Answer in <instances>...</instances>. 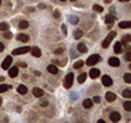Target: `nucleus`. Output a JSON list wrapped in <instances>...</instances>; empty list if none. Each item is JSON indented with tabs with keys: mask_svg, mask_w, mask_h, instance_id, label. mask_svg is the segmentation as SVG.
<instances>
[{
	"mask_svg": "<svg viewBox=\"0 0 131 123\" xmlns=\"http://www.w3.org/2000/svg\"><path fill=\"white\" fill-rule=\"evenodd\" d=\"M100 55H98V54H94V55H90V57L87 58V60H86V64H87L89 67L90 65H95L96 63H99L100 62Z\"/></svg>",
	"mask_w": 131,
	"mask_h": 123,
	"instance_id": "nucleus-1",
	"label": "nucleus"
},
{
	"mask_svg": "<svg viewBox=\"0 0 131 123\" xmlns=\"http://www.w3.org/2000/svg\"><path fill=\"white\" fill-rule=\"evenodd\" d=\"M114 36H116V32H114V31H112V32L109 33V35H108V36L106 37V40H104V41H103V44H102V46L104 47V49L109 46V42L114 39Z\"/></svg>",
	"mask_w": 131,
	"mask_h": 123,
	"instance_id": "nucleus-2",
	"label": "nucleus"
},
{
	"mask_svg": "<svg viewBox=\"0 0 131 123\" xmlns=\"http://www.w3.org/2000/svg\"><path fill=\"white\" fill-rule=\"evenodd\" d=\"M72 83H73V73L71 72V73L67 74L66 78H64V87L69 88L71 86H72Z\"/></svg>",
	"mask_w": 131,
	"mask_h": 123,
	"instance_id": "nucleus-3",
	"label": "nucleus"
},
{
	"mask_svg": "<svg viewBox=\"0 0 131 123\" xmlns=\"http://www.w3.org/2000/svg\"><path fill=\"white\" fill-rule=\"evenodd\" d=\"M31 50V47L30 46H23V47H18V49H14L13 50V55H22V54H25V53H27V51Z\"/></svg>",
	"mask_w": 131,
	"mask_h": 123,
	"instance_id": "nucleus-4",
	"label": "nucleus"
},
{
	"mask_svg": "<svg viewBox=\"0 0 131 123\" xmlns=\"http://www.w3.org/2000/svg\"><path fill=\"white\" fill-rule=\"evenodd\" d=\"M12 62H13L12 57H6V58L4 59V62L1 63V68H3V69H8L9 67H10V64H12Z\"/></svg>",
	"mask_w": 131,
	"mask_h": 123,
	"instance_id": "nucleus-5",
	"label": "nucleus"
},
{
	"mask_svg": "<svg viewBox=\"0 0 131 123\" xmlns=\"http://www.w3.org/2000/svg\"><path fill=\"white\" fill-rule=\"evenodd\" d=\"M102 82H103L104 86H111V85L113 83V80H112L109 76H107V74H106V76L102 77Z\"/></svg>",
	"mask_w": 131,
	"mask_h": 123,
	"instance_id": "nucleus-6",
	"label": "nucleus"
},
{
	"mask_svg": "<svg viewBox=\"0 0 131 123\" xmlns=\"http://www.w3.org/2000/svg\"><path fill=\"white\" fill-rule=\"evenodd\" d=\"M109 118H111L112 122H118L119 119H121V114H119L118 111H113V113H111Z\"/></svg>",
	"mask_w": 131,
	"mask_h": 123,
	"instance_id": "nucleus-7",
	"label": "nucleus"
},
{
	"mask_svg": "<svg viewBox=\"0 0 131 123\" xmlns=\"http://www.w3.org/2000/svg\"><path fill=\"white\" fill-rule=\"evenodd\" d=\"M108 63H109V65H112V67H118V65H119V59H118V58H116V57L109 58Z\"/></svg>",
	"mask_w": 131,
	"mask_h": 123,
	"instance_id": "nucleus-8",
	"label": "nucleus"
},
{
	"mask_svg": "<svg viewBox=\"0 0 131 123\" xmlns=\"http://www.w3.org/2000/svg\"><path fill=\"white\" fill-rule=\"evenodd\" d=\"M17 40L22 41V42H27V41L30 40V37L27 35H25V33H18V35H17Z\"/></svg>",
	"mask_w": 131,
	"mask_h": 123,
	"instance_id": "nucleus-9",
	"label": "nucleus"
},
{
	"mask_svg": "<svg viewBox=\"0 0 131 123\" xmlns=\"http://www.w3.org/2000/svg\"><path fill=\"white\" fill-rule=\"evenodd\" d=\"M122 50H123L122 42H116V45H114V53L116 54H121Z\"/></svg>",
	"mask_w": 131,
	"mask_h": 123,
	"instance_id": "nucleus-10",
	"label": "nucleus"
},
{
	"mask_svg": "<svg viewBox=\"0 0 131 123\" xmlns=\"http://www.w3.org/2000/svg\"><path fill=\"white\" fill-rule=\"evenodd\" d=\"M32 92H33V95H35L36 98H41V96H44V91L41 90V88H39V87H35L32 90Z\"/></svg>",
	"mask_w": 131,
	"mask_h": 123,
	"instance_id": "nucleus-11",
	"label": "nucleus"
},
{
	"mask_svg": "<svg viewBox=\"0 0 131 123\" xmlns=\"http://www.w3.org/2000/svg\"><path fill=\"white\" fill-rule=\"evenodd\" d=\"M30 51H31V54L33 55V57H36V58H39L40 57V55H41V50L39 49V47H31V50H30Z\"/></svg>",
	"mask_w": 131,
	"mask_h": 123,
	"instance_id": "nucleus-12",
	"label": "nucleus"
},
{
	"mask_svg": "<svg viewBox=\"0 0 131 123\" xmlns=\"http://www.w3.org/2000/svg\"><path fill=\"white\" fill-rule=\"evenodd\" d=\"M17 92H18V94H21V95L27 94V87H26L25 85H19V86L17 87Z\"/></svg>",
	"mask_w": 131,
	"mask_h": 123,
	"instance_id": "nucleus-13",
	"label": "nucleus"
},
{
	"mask_svg": "<svg viewBox=\"0 0 131 123\" xmlns=\"http://www.w3.org/2000/svg\"><path fill=\"white\" fill-rule=\"evenodd\" d=\"M93 100L91 99H86V100H84V103H82V105H84V108L85 109H90V108L93 106Z\"/></svg>",
	"mask_w": 131,
	"mask_h": 123,
	"instance_id": "nucleus-14",
	"label": "nucleus"
},
{
	"mask_svg": "<svg viewBox=\"0 0 131 123\" xmlns=\"http://www.w3.org/2000/svg\"><path fill=\"white\" fill-rule=\"evenodd\" d=\"M9 76L12 77V78H14V77L18 76V67H13V68L9 69Z\"/></svg>",
	"mask_w": 131,
	"mask_h": 123,
	"instance_id": "nucleus-15",
	"label": "nucleus"
},
{
	"mask_svg": "<svg viewBox=\"0 0 131 123\" xmlns=\"http://www.w3.org/2000/svg\"><path fill=\"white\" fill-rule=\"evenodd\" d=\"M48 72L51 73V74H57L58 73V68L54 64H50V65H48Z\"/></svg>",
	"mask_w": 131,
	"mask_h": 123,
	"instance_id": "nucleus-16",
	"label": "nucleus"
},
{
	"mask_svg": "<svg viewBox=\"0 0 131 123\" xmlns=\"http://www.w3.org/2000/svg\"><path fill=\"white\" fill-rule=\"evenodd\" d=\"M99 74H100V70H99V69H96V68L90 69V77H91V78H96V77H99Z\"/></svg>",
	"mask_w": 131,
	"mask_h": 123,
	"instance_id": "nucleus-17",
	"label": "nucleus"
},
{
	"mask_svg": "<svg viewBox=\"0 0 131 123\" xmlns=\"http://www.w3.org/2000/svg\"><path fill=\"white\" fill-rule=\"evenodd\" d=\"M77 50L80 51V53H86V51H87V47H86V45H85V44L80 42V44L77 45Z\"/></svg>",
	"mask_w": 131,
	"mask_h": 123,
	"instance_id": "nucleus-18",
	"label": "nucleus"
},
{
	"mask_svg": "<svg viewBox=\"0 0 131 123\" xmlns=\"http://www.w3.org/2000/svg\"><path fill=\"white\" fill-rule=\"evenodd\" d=\"M114 19H116V18H114L113 16H111V14H109V16H107V17H106V23H107V24H109V26H112V24L114 23Z\"/></svg>",
	"mask_w": 131,
	"mask_h": 123,
	"instance_id": "nucleus-19",
	"label": "nucleus"
},
{
	"mask_svg": "<svg viewBox=\"0 0 131 123\" xmlns=\"http://www.w3.org/2000/svg\"><path fill=\"white\" fill-rule=\"evenodd\" d=\"M106 99L108 100V101H114V100H116V95L113 94V92H107V94H106Z\"/></svg>",
	"mask_w": 131,
	"mask_h": 123,
	"instance_id": "nucleus-20",
	"label": "nucleus"
},
{
	"mask_svg": "<svg viewBox=\"0 0 131 123\" xmlns=\"http://www.w3.org/2000/svg\"><path fill=\"white\" fill-rule=\"evenodd\" d=\"M82 35H84V32H82L81 29H76V31L73 32V37H75V39H76V40L81 39V37H82Z\"/></svg>",
	"mask_w": 131,
	"mask_h": 123,
	"instance_id": "nucleus-21",
	"label": "nucleus"
},
{
	"mask_svg": "<svg viewBox=\"0 0 131 123\" xmlns=\"http://www.w3.org/2000/svg\"><path fill=\"white\" fill-rule=\"evenodd\" d=\"M12 88V86L10 85H0V92H5Z\"/></svg>",
	"mask_w": 131,
	"mask_h": 123,
	"instance_id": "nucleus-22",
	"label": "nucleus"
},
{
	"mask_svg": "<svg viewBox=\"0 0 131 123\" xmlns=\"http://www.w3.org/2000/svg\"><path fill=\"white\" fill-rule=\"evenodd\" d=\"M118 26H119V28H130L131 27V22H121Z\"/></svg>",
	"mask_w": 131,
	"mask_h": 123,
	"instance_id": "nucleus-23",
	"label": "nucleus"
},
{
	"mask_svg": "<svg viewBox=\"0 0 131 123\" xmlns=\"http://www.w3.org/2000/svg\"><path fill=\"white\" fill-rule=\"evenodd\" d=\"M8 29H9V24L6 23V22L0 23V31H8Z\"/></svg>",
	"mask_w": 131,
	"mask_h": 123,
	"instance_id": "nucleus-24",
	"label": "nucleus"
},
{
	"mask_svg": "<svg viewBox=\"0 0 131 123\" xmlns=\"http://www.w3.org/2000/svg\"><path fill=\"white\" fill-rule=\"evenodd\" d=\"M85 80H86V73H81L80 76H78V78H77L78 83H84Z\"/></svg>",
	"mask_w": 131,
	"mask_h": 123,
	"instance_id": "nucleus-25",
	"label": "nucleus"
},
{
	"mask_svg": "<svg viewBox=\"0 0 131 123\" xmlns=\"http://www.w3.org/2000/svg\"><path fill=\"white\" fill-rule=\"evenodd\" d=\"M123 108H125L126 111H131V101H129V100L125 101L123 103Z\"/></svg>",
	"mask_w": 131,
	"mask_h": 123,
	"instance_id": "nucleus-26",
	"label": "nucleus"
},
{
	"mask_svg": "<svg viewBox=\"0 0 131 123\" xmlns=\"http://www.w3.org/2000/svg\"><path fill=\"white\" fill-rule=\"evenodd\" d=\"M18 26H19V28H22V29L27 28V27H28V21H21Z\"/></svg>",
	"mask_w": 131,
	"mask_h": 123,
	"instance_id": "nucleus-27",
	"label": "nucleus"
},
{
	"mask_svg": "<svg viewBox=\"0 0 131 123\" xmlns=\"http://www.w3.org/2000/svg\"><path fill=\"white\" fill-rule=\"evenodd\" d=\"M68 19H69V22H71L72 24H76V23H78V21H80L77 17H73V16H69Z\"/></svg>",
	"mask_w": 131,
	"mask_h": 123,
	"instance_id": "nucleus-28",
	"label": "nucleus"
},
{
	"mask_svg": "<svg viewBox=\"0 0 131 123\" xmlns=\"http://www.w3.org/2000/svg\"><path fill=\"white\" fill-rule=\"evenodd\" d=\"M122 96H125V98L130 99V98H131V90H129V88L123 90V92H122Z\"/></svg>",
	"mask_w": 131,
	"mask_h": 123,
	"instance_id": "nucleus-29",
	"label": "nucleus"
},
{
	"mask_svg": "<svg viewBox=\"0 0 131 123\" xmlns=\"http://www.w3.org/2000/svg\"><path fill=\"white\" fill-rule=\"evenodd\" d=\"M82 65H84V62H82V60H78V62H76V63L73 64V68H75V69H80Z\"/></svg>",
	"mask_w": 131,
	"mask_h": 123,
	"instance_id": "nucleus-30",
	"label": "nucleus"
},
{
	"mask_svg": "<svg viewBox=\"0 0 131 123\" xmlns=\"http://www.w3.org/2000/svg\"><path fill=\"white\" fill-rule=\"evenodd\" d=\"M123 80H125L126 83H131V74L130 73H126L125 76H123Z\"/></svg>",
	"mask_w": 131,
	"mask_h": 123,
	"instance_id": "nucleus-31",
	"label": "nucleus"
},
{
	"mask_svg": "<svg viewBox=\"0 0 131 123\" xmlns=\"http://www.w3.org/2000/svg\"><path fill=\"white\" fill-rule=\"evenodd\" d=\"M93 10H95L96 13H102L103 12V8L100 5H94V6H93Z\"/></svg>",
	"mask_w": 131,
	"mask_h": 123,
	"instance_id": "nucleus-32",
	"label": "nucleus"
},
{
	"mask_svg": "<svg viewBox=\"0 0 131 123\" xmlns=\"http://www.w3.org/2000/svg\"><path fill=\"white\" fill-rule=\"evenodd\" d=\"M131 41V36L130 35H126V36H123V39H122V42H126V44H129Z\"/></svg>",
	"mask_w": 131,
	"mask_h": 123,
	"instance_id": "nucleus-33",
	"label": "nucleus"
},
{
	"mask_svg": "<svg viewBox=\"0 0 131 123\" xmlns=\"http://www.w3.org/2000/svg\"><path fill=\"white\" fill-rule=\"evenodd\" d=\"M4 37H5V39H12V33L4 31Z\"/></svg>",
	"mask_w": 131,
	"mask_h": 123,
	"instance_id": "nucleus-34",
	"label": "nucleus"
},
{
	"mask_svg": "<svg viewBox=\"0 0 131 123\" xmlns=\"http://www.w3.org/2000/svg\"><path fill=\"white\" fill-rule=\"evenodd\" d=\"M54 53H55V54H62V53H63V47H58V49L55 50Z\"/></svg>",
	"mask_w": 131,
	"mask_h": 123,
	"instance_id": "nucleus-35",
	"label": "nucleus"
},
{
	"mask_svg": "<svg viewBox=\"0 0 131 123\" xmlns=\"http://www.w3.org/2000/svg\"><path fill=\"white\" fill-rule=\"evenodd\" d=\"M93 103H100V96H95V98L93 99Z\"/></svg>",
	"mask_w": 131,
	"mask_h": 123,
	"instance_id": "nucleus-36",
	"label": "nucleus"
},
{
	"mask_svg": "<svg viewBox=\"0 0 131 123\" xmlns=\"http://www.w3.org/2000/svg\"><path fill=\"white\" fill-rule=\"evenodd\" d=\"M126 60L127 62H131V53H127L126 54Z\"/></svg>",
	"mask_w": 131,
	"mask_h": 123,
	"instance_id": "nucleus-37",
	"label": "nucleus"
},
{
	"mask_svg": "<svg viewBox=\"0 0 131 123\" xmlns=\"http://www.w3.org/2000/svg\"><path fill=\"white\" fill-rule=\"evenodd\" d=\"M54 17H55V18H58V17H61V13H59V12H58V10H55V12H54Z\"/></svg>",
	"mask_w": 131,
	"mask_h": 123,
	"instance_id": "nucleus-38",
	"label": "nucleus"
},
{
	"mask_svg": "<svg viewBox=\"0 0 131 123\" xmlns=\"http://www.w3.org/2000/svg\"><path fill=\"white\" fill-rule=\"evenodd\" d=\"M39 8H40V9H45L46 5H45V4H39Z\"/></svg>",
	"mask_w": 131,
	"mask_h": 123,
	"instance_id": "nucleus-39",
	"label": "nucleus"
},
{
	"mask_svg": "<svg viewBox=\"0 0 131 123\" xmlns=\"http://www.w3.org/2000/svg\"><path fill=\"white\" fill-rule=\"evenodd\" d=\"M3 50H4V44H1V42H0V53H1Z\"/></svg>",
	"mask_w": 131,
	"mask_h": 123,
	"instance_id": "nucleus-40",
	"label": "nucleus"
},
{
	"mask_svg": "<svg viewBox=\"0 0 131 123\" xmlns=\"http://www.w3.org/2000/svg\"><path fill=\"white\" fill-rule=\"evenodd\" d=\"M62 29H63V32H64V33H67V27H66V26H64V24H63V26H62Z\"/></svg>",
	"mask_w": 131,
	"mask_h": 123,
	"instance_id": "nucleus-41",
	"label": "nucleus"
},
{
	"mask_svg": "<svg viewBox=\"0 0 131 123\" xmlns=\"http://www.w3.org/2000/svg\"><path fill=\"white\" fill-rule=\"evenodd\" d=\"M41 105H43V106H46V105H48V101H45V100H44V101H41Z\"/></svg>",
	"mask_w": 131,
	"mask_h": 123,
	"instance_id": "nucleus-42",
	"label": "nucleus"
},
{
	"mask_svg": "<svg viewBox=\"0 0 131 123\" xmlns=\"http://www.w3.org/2000/svg\"><path fill=\"white\" fill-rule=\"evenodd\" d=\"M19 65H21V67H23V68H25V67L27 65V64H26V63H23V62H22V63H19Z\"/></svg>",
	"mask_w": 131,
	"mask_h": 123,
	"instance_id": "nucleus-43",
	"label": "nucleus"
},
{
	"mask_svg": "<svg viewBox=\"0 0 131 123\" xmlns=\"http://www.w3.org/2000/svg\"><path fill=\"white\" fill-rule=\"evenodd\" d=\"M35 74H36V76H40V74H41V73L39 72V70H35Z\"/></svg>",
	"mask_w": 131,
	"mask_h": 123,
	"instance_id": "nucleus-44",
	"label": "nucleus"
},
{
	"mask_svg": "<svg viewBox=\"0 0 131 123\" xmlns=\"http://www.w3.org/2000/svg\"><path fill=\"white\" fill-rule=\"evenodd\" d=\"M111 1H112V0H104V3H106V4H109Z\"/></svg>",
	"mask_w": 131,
	"mask_h": 123,
	"instance_id": "nucleus-45",
	"label": "nucleus"
},
{
	"mask_svg": "<svg viewBox=\"0 0 131 123\" xmlns=\"http://www.w3.org/2000/svg\"><path fill=\"white\" fill-rule=\"evenodd\" d=\"M0 81H4V77H1V76H0Z\"/></svg>",
	"mask_w": 131,
	"mask_h": 123,
	"instance_id": "nucleus-46",
	"label": "nucleus"
},
{
	"mask_svg": "<svg viewBox=\"0 0 131 123\" xmlns=\"http://www.w3.org/2000/svg\"><path fill=\"white\" fill-rule=\"evenodd\" d=\"M119 1H130V0H119Z\"/></svg>",
	"mask_w": 131,
	"mask_h": 123,
	"instance_id": "nucleus-47",
	"label": "nucleus"
},
{
	"mask_svg": "<svg viewBox=\"0 0 131 123\" xmlns=\"http://www.w3.org/2000/svg\"><path fill=\"white\" fill-rule=\"evenodd\" d=\"M1 103H3V100H1V98H0V105H1Z\"/></svg>",
	"mask_w": 131,
	"mask_h": 123,
	"instance_id": "nucleus-48",
	"label": "nucleus"
},
{
	"mask_svg": "<svg viewBox=\"0 0 131 123\" xmlns=\"http://www.w3.org/2000/svg\"><path fill=\"white\" fill-rule=\"evenodd\" d=\"M61 1H66V0H61Z\"/></svg>",
	"mask_w": 131,
	"mask_h": 123,
	"instance_id": "nucleus-49",
	"label": "nucleus"
},
{
	"mask_svg": "<svg viewBox=\"0 0 131 123\" xmlns=\"http://www.w3.org/2000/svg\"><path fill=\"white\" fill-rule=\"evenodd\" d=\"M0 4H1V0H0Z\"/></svg>",
	"mask_w": 131,
	"mask_h": 123,
	"instance_id": "nucleus-50",
	"label": "nucleus"
},
{
	"mask_svg": "<svg viewBox=\"0 0 131 123\" xmlns=\"http://www.w3.org/2000/svg\"><path fill=\"white\" fill-rule=\"evenodd\" d=\"M71 1H75V0H71Z\"/></svg>",
	"mask_w": 131,
	"mask_h": 123,
	"instance_id": "nucleus-51",
	"label": "nucleus"
}]
</instances>
